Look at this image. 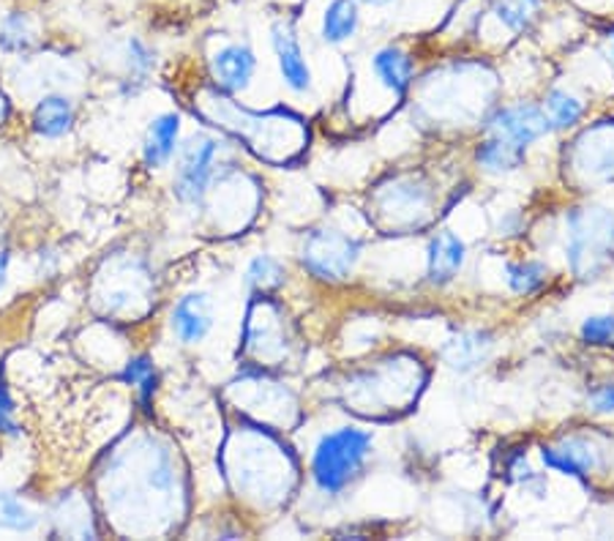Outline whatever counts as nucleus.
Listing matches in <instances>:
<instances>
[{"mask_svg": "<svg viewBox=\"0 0 614 541\" xmlns=\"http://www.w3.org/2000/svg\"><path fill=\"white\" fill-rule=\"evenodd\" d=\"M372 454V435L355 427H342L320 438L312 454V479L320 492L339 495L366 465Z\"/></svg>", "mask_w": 614, "mask_h": 541, "instance_id": "obj_1", "label": "nucleus"}, {"mask_svg": "<svg viewBox=\"0 0 614 541\" xmlns=\"http://www.w3.org/2000/svg\"><path fill=\"white\" fill-rule=\"evenodd\" d=\"M614 217L604 208H576L568 213V263L576 277L593 279L612 260Z\"/></svg>", "mask_w": 614, "mask_h": 541, "instance_id": "obj_2", "label": "nucleus"}, {"mask_svg": "<svg viewBox=\"0 0 614 541\" xmlns=\"http://www.w3.org/2000/svg\"><path fill=\"white\" fill-rule=\"evenodd\" d=\"M219 157H222V142L211 134H194L181 148L175 168V194L181 203H202L208 187L217 178Z\"/></svg>", "mask_w": 614, "mask_h": 541, "instance_id": "obj_3", "label": "nucleus"}, {"mask_svg": "<svg viewBox=\"0 0 614 541\" xmlns=\"http://www.w3.org/2000/svg\"><path fill=\"white\" fill-rule=\"evenodd\" d=\"M361 247L350 236L339 230H314L303 238L301 263L309 273L325 282H339L348 279L353 271Z\"/></svg>", "mask_w": 614, "mask_h": 541, "instance_id": "obj_4", "label": "nucleus"}, {"mask_svg": "<svg viewBox=\"0 0 614 541\" xmlns=\"http://www.w3.org/2000/svg\"><path fill=\"white\" fill-rule=\"evenodd\" d=\"M550 132L552 127L544 107L530 102L500 107V110L486 121L489 137H500V140L524 148V151H527V146H533L535 140H541V137Z\"/></svg>", "mask_w": 614, "mask_h": 541, "instance_id": "obj_5", "label": "nucleus"}, {"mask_svg": "<svg viewBox=\"0 0 614 541\" xmlns=\"http://www.w3.org/2000/svg\"><path fill=\"white\" fill-rule=\"evenodd\" d=\"M254 71H258V56L243 41H230V44L219 47L211 58V77L227 93L246 91Z\"/></svg>", "mask_w": 614, "mask_h": 541, "instance_id": "obj_6", "label": "nucleus"}, {"mask_svg": "<svg viewBox=\"0 0 614 541\" xmlns=\"http://www.w3.org/2000/svg\"><path fill=\"white\" fill-rule=\"evenodd\" d=\"M271 44L273 52H276V63L279 71H282L284 86L295 93H306L312 88V69H309L306 58H303L295 28L290 22H276L271 31Z\"/></svg>", "mask_w": 614, "mask_h": 541, "instance_id": "obj_7", "label": "nucleus"}, {"mask_svg": "<svg viewBox=\"0 0 614 541\" xmlns=\"http://www.w3.org/2000/svg\"><path fill=\"white\" fill-rule=\"evenodd\" d=\"M541 460L554 468V471L568 475H590L604 465L598 445L582 435L560 440L557 445H544L541 449Z\"/></svg>", "mask_w": 614, "mask_h": 541, "instance_id": "obj_8", "label": "nucleus"}, {"mask_svg": "<svg viewBox=\"0 0 614 541\" xmlns=\"http://www.w3.org/2000/svg\"><path fill=\"white\" fill-rule=\"evenodd\" d=\"M172 331L183 344L202 342L213 329L211 301L205 293H187L172 307Z\"/></svg>", "mask_w": 614, "mask_h": 541, "instance_id": "obj_9", "label": "nucleus"}, {"mask_svg": "<svg viewBox=\"0 0 614 541\" xmlns=\"http://www.w3.org/2000/svg\"><path fill=\"white\" fill-rule=\"evenodd\" d=\"M494 350V339L486 331H462L451 339L443 348L445 364L451 367L453 372L467 374L475 372L479 367H484Z\"/></svg>", "mask_w": 614, "mask_h": 541, "instance_id": "obj_10", "label": "nucleus"}, {"mask_svg": "<svg viewBox=\"0 0 614 541\" xmlns=\"http://www.w3.org/2000/svg\"><path fill=\"white\" fill-rule=\"evenodd\" d=\"M464 241L456 233H437L429 241V282L449 284L464 266Z\"/></svg>", "mask_w": 614, "mask_h": 541, "instance_id": "obj_11", "label": "nucleus"}, {"mask_svg": "<svg viewBox=\"0 0 614 541\" xmlns=\"http://www.w3.org/2000/svg\"><path fill=\"white\" fill-rule=\"evenodd\" d=\"M178 137H181V118L175 112L153 118L145 142H142V159H145L148 168H164L175 157Z\"/></svg>", "mask_w": 614, "mask_h": 541, "instance_id": "obj_12", "label": "nucleus"}, {"mask_svg": "<svg viewBox=\"0 0 614 541\" xmlns=\"http://www.w3.org/2000/svg\"><path fill=\"white\" fill-rule=\"evenodd\" d=\"M372 71L393 97L402 99L410 82H413V58L402 47H383L372 56Z\"/></svg>", "mask_w": 614, "mask_h": 541, "instance_id": "obj_13", "label": "nucleus"}, {"mask_svg": "<svg viewBox=\"0 0 614 541\" xmlns=\"http://www.w3.org/2000/svg\"><path fill=\"white\" fill-rule=\"evenodd\" d=\"M74 123V104L71 99L61 97V93H50L41 99L33 110V129L39 137L47 140H58L63 137Z\"/></svg>", "mask_w": 614, "mask_h": 541, "instance_id": "obj_14", "label": "nucleus"}, {"mask_svg": "<svg viewBox=\"0 0 614 541\" xmlns=\"http://www.w3.org/2000/svg\"><path fill=\"white\" fill-rule=\"evenodd\" d=\"M361 26V9L358 0H331L323 11V22H320V36L325 44H344L350 41Z\"/></svg>", "mask_w": 614, "mask_h": 541, "instance_id": "obj_15", "label": "nucleus"}, {"mask_svg": "<svg viewBox=\"0 0 614 541\" xmlns=\"http://www.w3.org/2000/svg\"><path fill=\"white\" fill-rule=\"evenodd\" d=\"M524 148L511 146V142L500 140V137H489L479 146V153H475V159H479V164L489 172H514L516 168H522L524 162Z\"/></svg>", "mask_w": 614, "mask_h": 541, "instance_id": "obj_16", "label": "nucleus"}, {"mask_svg": "<svg viewBox=\"0 0 614 541\" xmlns=\"http://www.w3.org/2000/svg\"><path fill=\"white\" fill-rule=\"evenodd\" d=\"M544 0H492V14L511 33H522L533 26Z\"/></svg>", "mask_w": 614, "mask_h": 541, "instance_id": "obj_17", "label": "nucleus"}, {"mask_svg": "<svg viewBox=\"0 0 614 541\" xmlns=\"http://www.w3.org/2000/svg\"><path fill=\"white\" fill-rule=\"evenodd\" d=\"M544 112L550 118V127L563 132V129L576 127L584 116V104L568 91H552L544 102Z\"/></svg>", "mask_w": 614, "mask_h": 541, "instance_id": "obj_18", "label": "nucleus"}, {"mask_svg": "<svg viewBox=\"0 0 614 541\" xmlns=\"http://www.w3.org/2000/svg\"><path fill=\"white\" fill-rule=\"evenodd\" d=\"M39 525V514L26 507L11 492H0V531L14 533H31Z\"/></svg>", "mask_w": 614, "mask_h": 541, "instance_id": "obj_19", "label": "nucleus"}, {"mask_svg": "<svg viewBox=\"0 0 614 541\" xmlns=\"http://www.w3.org/2000/svg\"><path fill=\"white\" fill-rule=\"evenodd\" d=\"M246 284L258 293H271L284 284V266L271 254H258L246 269Z\"/></svg>", "mask_w": 614, "mask_h": 541, "instance_id": "obj_20", "label": "nucleus"}, {"mask_svg": "<svg viewBox=\"0 0 614 541\" xmlns=\"http://www.w3.org/2000/svg\"><path fill=\"white\" fill-rule=\"evenodd\" d=\"M385 208H393L396 217H419L429 208V194L419 183L396 181L393 183L391 200H385Z\"/></svg>", "mask_w": 614, "mask_h": 541, "instance_id": "obj_21", "label": "nucleus"}, {"mask_svg": "<svg viewBox=\"0 0 614 541\" xmlns=\"http://www.w3.org/2000/svg\"><path fill=\"white\" fill-rule=\"evenodd\" d=\"M546 277H550V269L544 263H535V260H524V263H514L505 269V282L519 295H530L544 288Z\"/></svg>", "mask_w": 614, "mask_h": 541, "instance_id": "obj_22", "label": "nucleus"}, {"mask_svg": "<svg viewBox=\"0 0 614 541\" xmlns=\"http://www.w3.org/2000/svg\"><path fill=\"white\" fill-rule=\"evenodd\" d=\"M123 380H127L129 385H134L137 391H140V400L142 405H151L153 394H157V367H153L151 355H134V359H129L127 370H123Z\"/></svg>", "mask_w": 614, "mask_h": 541, "instance_id": "obj_23", "label": "nucleus"}, {"mask_svg": "<svg viewBox=\"0 0 614 541\" xmlns=\"http://www.w3.org/2000/svg\"><path fill=\"white\" fill-rule=\"evenodd\" d=\"M31 41H33V33H31V26H28L26 14L6 17L3 26H0V47H3V50L20 52L26 50Z\"/></svg>", "mask_w": 614, "mask_h": 541, "instance_id": "obj_24", "label": "nucleus"}, {"mask_svg": "<svg viewBox=\"0 0 614 541\" xmlns=\"http://www.w3.org/2000/svg\"><path fill=\"white\" fill-rule=\"evenodd\" d=\"M582 339L595 348H614V314H593L584 320Z\"/></svg>", "mask_w": 614, "mask_h": 541, "instance_id": "obj_25", "label": "nucleus"}, {"mask_svg": "<svg viewBox=\"0 0 614 541\" xmlns=\"http://www.w3.org/2000/svg\"><path fill=\"white\" fill-rule=\"evenodd\" d=\"M127 58H129L131 74L137 77H148V71H151L153 63H157L151 47H148L142 39H137V36H131L127 41Z\"/></svg>", "mask_w": 614, "mask_h": 541, "instance_id": "obj_26", "label": "nucleus"}, {"mask_svg": "<svg viewBox=\"0 0 614 541\" xmlns=\"http://www.w3.org/2000/svg\"><path fill=\"white\" fill-rule=\"evenodd\" d=\"M0 435H17L14 402H11L9 389L0 383Z\"/></svg>", "mask_w": 614, "mask_h": 541, "instance_id": "obj_27", "label": "nucleus"}, {"mask_svg": "<svg viewBox=\"0 0 614 541\" xmlns=\"http://www.w3.org/2000/svg\"><path fill=\"white\" fill-rule=\"evenodd\" d=\"M590 408L593 413H614V383H601L595 385L593 394H590Z\"/></svg>", "mask_w": 614, "mask_h": 541, "instance_id": "obj_28", "label": "nucleus"}, {"mask_svg": "<svg viewBox=\"0 0 614 541\" xmlns=\"http://www.w3.org/2000/svg\"><path fill=\"white\" fill-rule=\"evenodd\" d=\"M6 271H9V254H6V249L0 247V290H3L6 284Z\"/></svg>", "mask_w": 614, "mask_h": 541, "instance_id": "obj_29", "label": "nucleus"}, {"mask_svg": "<svg viewBox=\"0 0 614 541\" xmlns=\"http://www.w3.org/2000/svg\"><path fill=\"white\" fill-rule=\"evenodd\" d=\"M6 116H9V102H6V97L0 93V123L6 121Z\"/></svg>", "mask_w": 614, "mask_h": 541, "instance_id": "obj_30", "label": "nucleus"}, {"mask_svg": "<svg viewBox=\"0 0 614 541\" xmlns=\"http://www.w3.org/2000/svg\"><path fill=\"white\" fill-rule=\"evenodd\" d=\"M358 3H366V6H389L393 0H358Z\"/></svg>", "mask_w": 614, "mask_h": 541, "instance_id": "obj_31", "label": "nucleus"}, {"mask_svg": "<svg viewBox=\"0 0 614 541\" xmlns=\"http://www.w3.org/2000/svg\"><path fill=\"white\" fill-rule=\"evenodd\" d=\"M606 44H610V52H612V58H614V28H610V31H606Z\"/></svg>", "mask_w": 614, "mask_h": 541, "instance_id": "obj_32", "label": "nucleus"}]
</instances>
